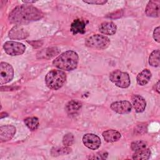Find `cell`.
Returning <instances> with one entry per match:
<instances>
[{
	"instance_id": "cell-1",
	"label": "cell",
	"mask_w": 160,
	"mask_h": 160,
	"mask_svg": "<svg viewBox=\"0 0 160 160\" xmlns=\"http://www.w3.org/2000/svg\"><path fill=\"white\" fill-rule=\"evenodd\" d=\"M42 17V12L38 8L31 5H21L12 10L8 19L11 23L20 25L38 21Z\"/></svg>"
},
{
	"instance_id": "cell-2",
	"label": "cell",
	"mask_w": 160,
	"mask_h": 160,
	"mask_svg": "<svg viewBox=\"0 0 160 160\" xmlns=\"http://www.w3.org/2000/svg\"><path fill=\"white\" fill-rule=\"evenodd\" d=\"M79 62L78 54L74 51H67L58 56L52 62L57 68L64 71H72L76 69Z\"/></svg>"
},
{
	"instance_id": "cell-3",
	"label": "cell",
	"mask_w": 160,
	"mask_h": 160,
	"mask_svg": "<svg viewBox=\"0 0 160 160\" xmlns=\"http://www.w3.org/2000/svg\"><path fill=\"white\" fill-rule=\"evenodd\" d=\"M66 80V73L60 69H53L49 71L45 77V82L47 86L52 90L60 89Z\"/></svg>"
},
{
	"instance_id": "cell-4",
	"label": "cell",
	"mask_w": 160,
	"mask_h": 160,
	"mask_svg": "<svg viewBox=\"0 0 160 160\" xmlns=\"http://www.w3.org/2000/svg\"><path fill=\"white\" fill-rule=\"evenodd\" d=\"M110 44L109 39L104 35L94 34L85 41V45L89 48L97 49H106Z\"/></svg>"
},
{
	"instance_id": "cell-5",
	"label": "cell",
	"mask_w": 160,
	"mask_h": 160,
	"mask_svg": "<svg viewBox=\"0 0 160 160\" xmlns=\"http://www.w3.org/2000/svg\"><path fill=\"white\" fill-rule=\"evenodd\" d=\"M109 79L116 86L121 88H127L131 84L129 74L119 69H116L110 73Z\"/></svg>"
},
{
	"instance_id": "cell-6",
	"label": "cell",
	"mask_w": 160,
	"mask_h": 160,
	"mask_svg": "<svg viewBox=\"0 0 160 160\" xmlns=\"http://www.w3.org/2000/svg\"><path fill=\"white\" fill-rule=\"evenodd\" d=\"M3 49L6 53L11 56H18L23 54L26 50V46L21 42L9 41H6L3 45Z\"/></svg>"
},
{
	"instance_id": "cell-7",
	"label": "cell",
	"mask_w": 160,
	"mask_h": 160,
	"mask_svg": "<svg viewBox=\"0 0 160 160\" xmlns=\"http://www.w3.org/2000/svg\"><path fill=\"white\" fill-rule=\"evenodd\" d=\"M14 76V69L8 62L0 63V84L2 85L10 82Z\"/></svg>"
},
{
	"instance_id": "cell-8",
	"label": "cell",
	"mask_w": 160,
	"mask_h": 160,
	"mask_svg": "<svg viewBox=\"0 0 160 160\" xmlns=\"http://www.w3.org/2000/svg\"><path fill=\"white\" fill-rule=\"evenodd\" d=\"M82 142L88 148L92 150L98 149L101 146V139L96 134H86L82 137Z\"/></svg>"
},
{
	"instance_id": "cell-9",
	"label": "cell",
	"mask_w": 160,
	"mask_h": 160,
	"mask_svg": "<svg viewBox=\"0 0 160 160\" xmlns=\"http://www.w3.org/2000/svg\"><path fill=\"white\" fill-rule=\"evenodd\" d=\"M110 108L113 111L118 114H127L132 110V105L128 101L114 102L111 104Z\"/></svg>"
},
{
	"instance_id": "cell-10",
	"label": "cell",
	"mask_w": 160,
	"mask_h": 160,
	"mask_svg": "<svg viewBox=\"0 0 160 160\" xmlns=\"http://www.w3.org/2000/svg\"><path fill=\"white\" fill-rule=\"evenodd\" d=\"M16 133V128L11 125H5L0 127L1 142H6L11 140Z\"/></svg>"
},
{
	"instance_id": "cell-11",
	"label": "cell",
	"mask_w": 160,
	"mask_h": 160,
	"mask_svg": "<svg viewBox=\"0 0 160 160\" xmlns=\"http://www.w3.org/2000/svg\"><path fill=\"white\" fill-rule=\"evenodd\" d=\"M160 2L158 1H151L148 2L146 8V14L148 16L158 18L159 16Z\"/></svg>"
},
{
	"instance_id": "cell-12",
	"label": "cell",
	"mask_w": 160,
	"mask_h": 160,
	"mask_svg": "<svg viewBox=\"0 0 160 160\" xmlns=\"http://www.w3.org/2000/svg\"><path fill=\"white\" fill-rule=\"evenodd\" d=\"M132 106L137 112H142L145 110L146 102L143 97L140 95L136 94L132 97Z\"/></svg>"
},
{
	"instance_id": "cell-13",
	"label": "cell",
	"mask_w": 160,
	"mask_h": 160,
	"mask_svg": "<svg viewBox=\"0 0 160 160\" xmlns=\"http://www.w3.org/2000/svg\"><path fill=\"white\" fill-rule=\"evenodd\" d=\"M28 33L20 26L13 27L9 32V37L11 39H22L27 38Z\"/></svg>"
},
{
	"instance_id": "cell-14",
	"label": "cell",
	"mask_w": 160,
	"mask_h": 160,
	"mask_svg": "<svg viewBox=\"0 0 160 160\" xmlns=\"http://www.w3.org/2000/svg\"><path fill=\"white\" fill-rule=\"evenodd\" d=\"M99 31L100 32L105 35L111 36L116 32L117 26L112 22L106 21L100 24L99 27Z\"/></svg>"
},
{
	"instance_id": "cell-15",
	"label": "cell",
	"mask_w": 160,
	"mask_h": 160,
	"mask_svg": "<svg viewBox=\"0 0 160 160\" xmlns=\"http://www.w3.org/2000/svg\"><path fill=\"white\" fill-rule=\"evenodd\" d=\"M104 139L108 142H113L118 141L121 137V134L118 131L114 129H108L102 132Z\"/></svg>"
},
{
	"instance_id": "cell-16",
	"label": "cell",
	"mask_w": 160,
	"mask_h": 160,
	"mask_svg": "<svg viewBox=\"0 0 160 160\" xmlns=\"http://www.w3.org/2000/svg\"><path fill=\"white\" fill-rule=\"evenodd\" d=\"M71 31L73 34H83L86 31V23L83 20L75 19L71 25Z\"/></svg>"
},
{
	"instance_id": "cell-17",
	"label": "cell",
	"mask_w": 160,
	"mask_h": 160,
	"mask_svg": "<svg viewBox=\"0 0 160 160\" xmlns=\"http://www.w3.org/2000/svg\"><path fill=\"white\" fill-rule=\"evenodd\" d=\"M151 76V72L149 69H144L137 76L136 81L138 84H139L140 86L146 85L150 81Z\"/></svg>"
},
{
	"instance_id": "cell-18",
	"label": "cell",
	"mask_w": 160,
	"mask_h": 160,
	"mask_svg": "<svg viewBox=\"0 0 160 160\" xmlns=\"http://www.w3.org/2000/svg\"><path fill=\"white\" fill-rule=\"evenodd\" d=\"M82 104L78 100H72L68 102L65 106V110L69 114H74L81 108Z\"/></svg>"
},
{
	"instance_id": "cell-19",
	"label": "cell",
	"mask_w": 160,
	"mask_h": 160,
	"mask_svg": "<svg viewBox=\"0 0 160 160\" xmlns=\"http://www.w3.org/2000/svg\"><path fill=\"white\" fill-rule=\"evenodd\" d=\"M150 156L151 151L146 148L135 151L132 155V159L136 160H146L148 159Z\"/></svg>"
},
{
	"instance_id": "cell-20",
	"label": "cell",
	"mask_w": 160,
	"mask_h": 160,
	"mask_svg": "<svg viewBox=\"0 0 160 160\" xmlns=\"http://www.w3.org/2000/svg\"><path fill=\"white\" fill-rule=\"evenodd\" d=\"M24 121L26 126L31 131L36 130L39 125V119L36 117L26 118Z\"/></svg>"
},
{
	"instance_id": "cell-21",
	"label": "cell",
	"mask_w": 160,
	"mask_h": 160,
	"mask_svg": "<svg viewBox=\"0 0 160 160\" xmlns=\"http://www.w3.org/2000/svg\"><path fill=\"white\" fill-rule=\"evenodd\" d=\"M71 151H72V149L68 146L57 147V148H54L51 149V154L52 156H58L61 155L68 154Z\"/></svg>"
},
{
	"instance_id": "cell-22",
	"label": "cell",
	"mask_w": 160,
	"mask_h": 160,
	"mask_svg": "<svg viewBox=\"0 0 160 160\" xmlns=\"http://www.w3.org/2000/svg\"><path fill=\"white\" fill-rule=\"evenodd\" d=\"M149 63L151 66L158 67L159 66V50L156 49L151 52L149 58Z\"/></svg>"
},
{
	"instance_id": "cell-23",
	"label": "cell",
	"mask_w": 160,
	"mask_h": 160,
	"mask_svg": "<svg viewBox=\"0 0 160 160\" xmlns=\"http://www.w3.org/2000/svg\"><path fill=\"white\" fill-rule=\"evenodd\" d=\"M146 142L143 141H136L131 143V149L134 151H136L146 148Z\"/></svg>"
},
{
	"instance_id": "cell-24",
	"label": "cell",
	"mask_w": 160,
	"mask_h": 160,
	"mask_svg": "<svg viewBox=\"0 0 160 160\" xmlns=\"http://www.w3.org/2000/svg\"><path fill=\"white\" fill-rule=\"evenodd\" d=\"M74 142V138L72 134L68 133L64 136L62 139V143L64 146H70L73 144Z\"/></svg>"
},
{
	"instance_id": "cell-25",
	"label": "cell",
	"mask_w": 160,
	"mask_h": 160,
	"mask_svg": "<svg viewBox=\"0 0 160 160\" xmlns=\"http://www.w3.org/2000/svg\"><path fill=\"white\" fill-rule=\"evenodd\" d=\"M108 153L105 152H97L96 154H93L92 155H89L88 159H104L107 158Z\"/></svg>"
},
{
	"instance_id": "cell-26",
	"label": "cell",
	"mask_w": 160,
	"mask_h": 160,
	"mask_svg": "<svg viewBox=\"0 0 160 160\" xmlns=\"http://www.w3.org/2000/svg\"><path fill=\"white\" fill-rule=\"evenodd\" d=\"M153 38L154 39L158 42H160V28L159 26H158L156 28L153 32Z\"/></svg>"
},
{
	"instance_id": "cell-27",
	"label": "cell",
	"mask_w": 160,
	"mask_h": 160,
	"mask_svg": "<svg viewBox=\"0 0 160 160\" xmlns=\"http://www.w3.org/2000/svg\"><path fill=\"white\" fill-rule=\"evenodd\" d=\"M84 2L88 3V4H104L106 3L107 1H103V0H85L83 1Z\"/></svg>"
},
{
	"instance_id": "cell-28",
	"label": "cell",
	"mask_w": 160,
	"mask_h": 160,
	"mask_svg": "<svg viewBox=\"0 0 160 160\" xmlns=\"http://www.w3.org/2000/svg\"><path fill=\"white\" fill-rule=\"evenodd\" d=\"M155 90L157 91L158 93H159V81H158L155 84Z\"/></svg>"
},
{
	"instance_id": "cell-29",
	"label": "cell",
	"mask_w": 160,
	"mask_h": 160,
	"mask_svg": "<svg viewBox=\"0 0 160 160\" xmlns=\"http://www.w3.org/2000/svg\"><path fill=\"white\" fill-rule=\"evenodd\" d=\"M23 2H25V3H34L36 1H22Z\"/></svg>"
}]
</instances>
